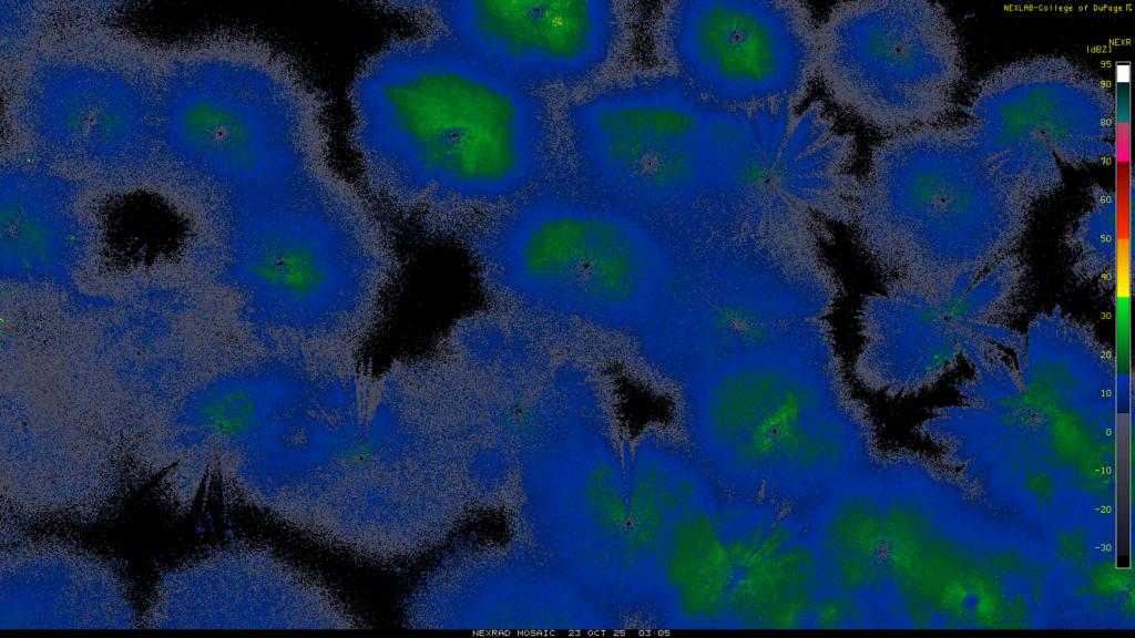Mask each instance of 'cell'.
<instances>
[{
    "instance_id": "4",
    "label": "cell",
    "mask_w": 1135,
    "mask_h": 638,
    "mask_svg": "<svg viewBox=\"0 0 1135 638\" xmlns=\"http://www.w3.org/2000/svg\"><path fill=\"white\" fill-rule=\"evenodd\" d=\"M565 183L676 246L701 236L716 153V102L672 71L623 80L569 103Z\"/></svg>"
},
{
    "instance_id": "3",
    "label": "cell",
    "mask_w": 1135,
    "mask_h": 638,
    "mask_svg": "<svg viewBox=\"0 0 1135 638\" xmlns=\"http://www.w3.org/2000/svg\"><path fill=\"white\" fill-rule=\"evenodd\" d=\"M155 93L159 167L186 183L231 200L331 166L323 99L268 44L178 62Z\"/></svg>"
},
{
    "instance_id": "7",
    "label": "cell",
    "mask_w": 1135,
    "mask_h": 638,
    "mask_svg": "<svg viewBox=\"0 0 1135 638\" xmlns=\"http://www.w3.org/2000/svg\"><path fill=\"white\" fill-rule=\"evenodd\" d=\"M18 110L40 160L62 172L120 182L159 167L155 85L119 63L45 61L27 79Z\"/></svg>"
},
{
    "instance_id": "5",
    "label": "cell",
    "mask_w": 1135,
    "mask_h": 638,
    "mask_svg": "<svg viewBox=\"0 0 1135 638\" xmlns=\"http://www.w3.org/2000/svg\"><path fill=\"white\" fill-rule=\"evenodd\" d=\"M232 204L243 272L285 320L334 305L345 277L385 248L366 202L334 167Z\"/></svg>"
},
{
    "instance_id": "8",
    "label": "cell",
    "mask_w": 1135,
    "mask_h": 638,
    "mask_svg": "<svg viewBox=\"0 0 1135 638\" xmlns=\"http://www.w3.org/2000/svg\"><path fill=\"white\" fill-rule=\"evenodd\" d=\"M395 7L538 90L589 81L610 61L622 35L618 11L605 0H446Z\"/></svg>"
},
{
    "instance_id": "10",
    "label": "cell",
    "mask_w": 1135,
    "mask_h": 638,
    "mask_svg": "<svg viewBox=\"0 0 1135 638\" xmlns=\"http://www.w3.org/2000/svg\"><path fill=\"white\" fill-rule=\"evenodd\" d=\"M876 504L868 470L830 492L816 513L822 600L836 603L851 628L866 627L878 559Z\"/></svg>"
},
{
    "instance_id": "9",
    "label": "cell",
    "mask_w": 1135,
    "mask_h": 638,
    "mask_svg": "<svg viewBox=\"0 0 1135 638\" xmlns=\"http://www.w3.org/2000/svg\"><path fill=\"white\" fill-rule=\"evenodd\" d=\"M910 18L899 2L845 1L817 25V78L837 105L875 127L900 125L911 110Z\"/></svg>"
},
{
    "instance_id": "1",
    "label": "cell",
    "mask_w": 1135,
    "mask_h": 638,
    "mask_svg": "<svg viewBox=\"0 0 1135 638\" xmlns=\"http://www.w3.org/2000/svg\"><path fill=\"white\" fill-rule=\"evenodd\" d=\"M349 97L362 178L412 215L510 200L558 171L541 91L439 30L384 44L357 71Z\"/></svg>"
},
{
    "instance_id": "6",
    "label": "cell",
    "mask_w": 1135,
    "mask_h": 638,
    "mask_svg": "<svg viewBox=\"0 0 1135 638\" xmlns=\"http://www.w3.org/2000/svg\"><path fill=\"white\" fill-rule=\"evenodd\" d=\"M658 37L669 71L729 106H800L817 78V24L796 0H679Z\"/></svg>"
},
{
    "instance_id": "2",
    "label": "cell",
    "mask_w": 1135,
    "mask_h": 638,
    "mask_svg": "<svg viewBox=\"0 0 1135 638\" xmlns=\"http://www.w3.org/2000/svg\"><path fill=\"white\" fill-rule=\"evenodd\" d=\"M696 463L735 493L809 506L868 470L872 431L832 347L738 354L696 375Z\"/></svg>"
}]
</instances>
